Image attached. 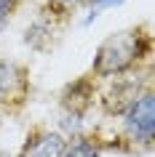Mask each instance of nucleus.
Here are the masks:
<instances>
[{
  "label": "nucleus",
  "instance_id": "f257e3e1",
  "mask_svg": "<svg viewBox=\"0 0 155 157\" xmlns=\"http://www.w3.org/2000/svg\"><path fill=\"white\" fill-rule=\"evenodd\" d=\"M145 53H147V37L142 32H137V29L134 32H118L99 45L96 59H94V72L99 77L123 75Z\"/></svg>",
  "mask_w": 155,
  "mask_h": 157
},
{
  "label": "nucleus",
  "instance_id": "f03ea898",
  "mask_svg": "<svg viewBox=\"0 0 155 157\" xmlns=\"http://www.w3.org/2000/svg\"><path fill=\"white\" fill-rule=\"evenodd\" d=\"M123 128L131 141L150 147L155 139V99L150 91H142L123 109Z\"/></svg>",
  "mask_w": 155,
  "mask_h": 157
},
{
  "label": "nucleus",
  "instance_id": "7ed1b4c3",
  "mask_svg": "<svg viewBox=\"0 0 155 157\" xmlns=\"http://www.w3.org/2000/svg\"><path fill=\"white\" fill-rule=\"evenodd\" d=\"M67 141L62 133L56 131H38L35 136H30L22 149L19 157H64Z\"/></svg>",
  "mask_w": 155,
  "mask_h": 157
},
{
  "label": "nucleus",
  "instance_id": "20e7f679",
  "mask_svg": "<svg viewBox=\"0 0 155 157\" xmlns=\"http://www.w3.org/2000/svg\"><path fill=\"white\" fill-rule=\"evenodd\" d=\"M19 80H22V69H19L14 61L0 59V96L11 93V91L19 85Z\"/></svg>",
  "mask_w": 155,
  "mask_h": 157
},
{
  "label": "nucleus",
  "instance_id": "39448f33",
  "mask_svg": "<svg viewBox=\"0 0 155 157\" xmlns=\"http://www.w3.org/2000/svg\"><path fill=\"white\" fill-rule=\"evenodd\" d=\"M64 157H99V147L91 139L75 136V141H70L64 149Z\"/></svg>",
  "mask_w": 155,
  "mask_h": 157
},
{
  "label": "nucleus",
  "instance_id": "423d86ee",
  "mask_svg": "<svg viewBox=\"0 0 155 157\" xmlns=\"http://www.w3.org/2000/svg\"><path fill=\"white\" fill-rule=\"evenodd\" d=\"M27 45H32V48H43L46 43H48V37H51V27L46 24V21H35L32 27H27Z\"/></svg>",
  "mask_w": 155,
  "mask_h": 157
},
{
  "label": "nucleus",
  "instance_id": "0eeeda50",
  "mask_svg": "<svg viewBox=\"0 0 155 157\" xmlns=\"http://www.w3.org/2000/svg\"><path fill=\"white\" fill-rule=\"evenodd\" d=\"M62 131H64V133H72V136H78V133L83 131V112L67 109L64 115H62Z\"/></svg>",
  "mask_w": 155,
  "mask_h": 157
},
{
  "label": "nucleus",
  "instance_id": "6e6552de",
  "mask_svg": "<svg viewBox=\"0 0 155 157\" xmlns=\"http://www.w3.org/2000/svg\"><path fill=\"white\" fill-rule=\"evenodd\" d=\"M14 8H16V0H0V29L8 24L11 13H14Z\"/></svg>",
  "mask_w": 155,
  "mask_h": 157
},
{
  "label": "nucleus",
  "instance_id": "1a4fd4ad",
  "mask_svg": "<svg viewBox=\"0 0 155 157\" xmlns=\"http://www.w3.org/2000/svg\"><path fill=\"white\" fill-rule=\"evenodd\" d=\"M94 6H96V11L99 8H115V6H123L126 0H91Z\"/></svg>",
  "mask_w": 155,
  "mask_h": 157
},
{
  "label": "nucleus",
  "instance_id": "9d476101",
  "mask_svg": "<svg viewBox=\"0 0 155 157\" xmlns=\"http://www.w3.org/2000/svg\"><path fill=\"white\" fill-rule=\"evenodd\" d=\"M62 3H80V0H62Z\"/></svg>",
  "mask_w": 155,
  "mask_h": 157
},
{
  "label": "nucleus",
  "instance_id": "9b49d317",
  "mask_svg": "<svg viewBox=\"0 0 155 157\" xmlns=\"http://www.w3.org/2000/svg\"><path fill=\"white\" fill-rule=\"evenodd\" d=\"M0 157H8V155H6V152H0Z\"/></svg>",
  "mask_w": 155,
  "mask_h": 157
}]
</instances>
